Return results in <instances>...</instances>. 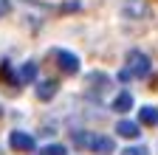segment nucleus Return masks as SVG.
Instances as JSON below:
<instances>
[{
    "instance_id": "1",
    "label": "nucleus",
    "mask_w": 158,
    "mask_h": 155,
    "mask_svg": "<svg viewBox=\"0 0 158 155\" xmlns=\"http://www.w3.org/2000/svg\"><path fill=\"white\" fill-rule=\"evenodd\" d=\"M73 144L79 149H88V152H96V155L116 152V141L107 138V135H96V133H73Z\"/></svg>"
},
{
    "instance_id": "2",
    "label": "nucleus",
    "mask_w": 158,
    "mask_h": 155,
    "mask_svg": "<svg viewBox=\"0 0 158 155\" xmlns=\"http://www.w3.org/2000/svg\"><path fill=\"white\" fill-rule=\"evenodd\" d=\"M150 68H152V62H150V56L144 51H138V48L127 51V68L124 71L130 73V79H144L150 73Z\"/></svg>"
},
{
    "instance_id": "3",
    "label": "nucleus",
    "mask_w": 158,
    "mask_h": 155,
    "mask_svg": "<svg viewBox=\"0 0 158 155\" xmlns=\"http://www.w3.org/2000/svg\"><path fill=\"white\" fill-rule=\"evenodd\" d=\"M122 14L127 17V20H144V17H150V6L144 3V0H124L122 3Z\"/></svg>"
},
{
    "instance_id": "4",
    "label": "nucleus",
    "mask_w": 158,
    "mask_h": 155,
    "mask_svg": "<svg viewBox=\"0 0 158 155\" xmlns=\"http://www.w3.org/2000/svg\"><path fill=\"white\" fill-rule=\"evenodd\" d=\"M9 144H11V149H17V152H34V147H37V141L31 138L28 133H23V130H14V133L9 135Z\"/></svg>"
},
{
    "instance_id": "5",
    "label": "nucleus",
    "mask_w": 158,
    "mask_h": 155,
    "mask_svg": "<svg viewBox=\"0 0 158 155\" xmlns=\"http://www.w3.org/2000/svg\"><path fill=\"white\" fill-rule=\"evenodd\" d=\"M54 56H56V65H59V71L62 73H76L79 71V59H76V54H71V51H62V48H56L54 51Z\"/></svg>"
},
{
    "instance_id": "6",
    "label": "nucleus",
    "mask_w": 158,
    "mask_h": 155,
    "mask_svg": "<svg viewBox=\"0 0 158 155\" xmlns=\"http://www.w3.org/2000/svg\"><path fill=\"white\" fill-rule=\"evenodd\" d=\"M85 82H88V90H90L93 96H99L102 90H107V88H110V79H107L105 73H99V71L88 73V76H85Z\"/></svg>"
},
{
    "instance_id": "7",
    "label": "nucleus",
    "mask_w": 158,
    "mask_h": 155,
    "mask_svg": "<svg viewBox=\"0 0 158 155\" xmlns=\"http://www.w3.org/2000/svg\"><path fill=\"white\" fill-rule=\"evenodd\" d=\"M116 133L122 135V138H138V135H141V124L130 121V119H122V121L116 124Z\"/></svg>"
},
{
    "instance_id": "8",
    "label": "nucleus",
    "mask_w": 158,
    "mask_h": 155,
    "mask_svg": "<svg viewBox=\"0 0 158 155\" xmlns=\"http://www.w3.org/2000/svg\"><path fill=\"white\" fill-rule=\"evenodd\" d=\"M56 79H45V82H40L37 85V99L40 102H51L54 99V96H56Z\"/></svg>"
},
{
    "instance_id": "9",
    "label": "nucleus",
    "mask_w": 158,
    "mask_h": 155,
    "mask_svg": "<svg viewBox=\"0 0 158 155\" xmlns=\"http://www.w3.org/2000/svg\"><path fill=\"white\" fill-rule=\"evenodd\" d=\"M110 107H113L116 113H127V110L133 107V93H130V90H122V93L113 99V104H110Z\"/></svg>"
},
{
    "instance_id": "10",
    "label": "nucleus",
    "mask_w": 158,
    "mask_h": 155,
    "mask_svg": "<svg viewBox=\"0 0 158 155\" xmlns=\"http://www.w3.org/2000/svg\"><path fill=\"white\" fill-rule=\"evenodd\" d=\"M138 124L155 127L158 124V107H141V110H138Z\"/></svg>"
},
{
    "instance_id": "11",
    "label": "nucleus",
    "mask_w": 158,
    "mask_h": 155,
    "mask_svg": "<svg viewBox=\"0 0 158 155\" xmlns=\"http://www.w3.org/2000/svg\"><path fill=\"white\" fill-rule=\"evenodd\" d=\"M37 79V65L34 62H26L23 68H20V73H17V82H26V85H31Z\"/></svg>"
},
{
    "instance_id": "12",
    "label": "nucleus",
    "mask_w": 158,
    "mask_h": 155,
    "mask_svg": "<svg viewBox=\"0 0 158 155\" xmlns=\"http://www.w3.org/2000/svg\"><path fill=\"white\" fill-rule=\"evenodd\" d=\"M0 79H3L6 85H20L17 82V73L11 71V62H3V65H0Z\"/></svg>"
},
{
    "instance_id": "13",
    "label": "nucleus",
    "mask_w": 158,
    "mask_h": 155,
    "mask_svg": "<svg viewBox=\"0 0 158 155\" xmlns=\"http://www.w3.org/2000/svg\"><path fill=\"white\" fill-rule=\"evenodd\" d=\"M40 155H68V149L62 144H48V147L40 149Z\"/></svg>"
},
{
    "instance_id": "14",
    "label": "nucleus",
    "mask_w": 158,
    "mask_h": 155,
    "mask_svg": "<svg viewBox=\"0 0 158 155\" xmlns=\"http://www.w3.org/2000/svg\"><path fill=\"white\" fill-rule=\"evenodd\" d=\"M122 155H150V149H147L144 144H138V147H127V149H122Z\"/></svg>"
},
{
    "instance_id": "15",
    "label": "nucleus",
    "mask_w": 158,
    "mask_h": 155,
    "mask_svg": "<svg viewBox=\"0 0 158 155\" xmlns=\"http://www.w3.org/2000/svg\"><path fill=\"white\" fill-rule=\"evenodd\" d=\"M11 11V3H9V0H0V17H6Z\"/></svg>"
},
{
    "instance_id": "16",
    "label": "nucleus",
    "mask_w": 158,
    "mask_h": 155,
    "mask_svg": "<svg viewBox=\"0 0 158 155\" xmlns=\"http://www.w3.org/2000/svg\"><path fill=\"white\" fill-rule=\"evenodd\" d=\"M76 9H79L76 0H73V3H65V6H62V11H76Z\"/></svg>"
}]
</instances>
